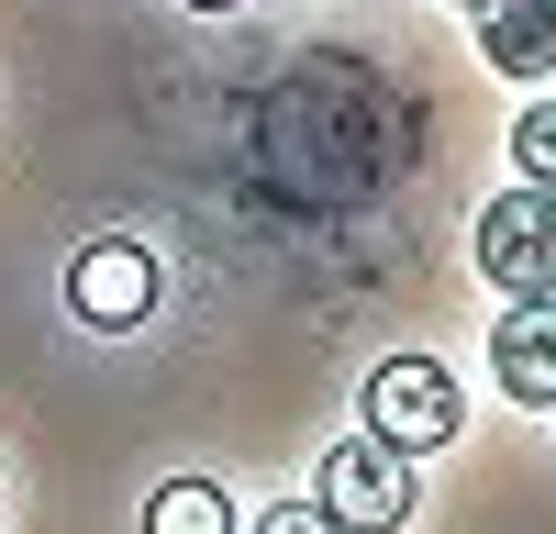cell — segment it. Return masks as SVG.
<instances>
[{
	"label": "cell",
	"instance_id": "obj_8",
	"mask_svg": "<svg viewBox=\"0 0 556 534\" xmlns=\"http://www.w3.org/2000/svg\"><path fill=\"white\" fill-rule=\"evenodd\" d=\"M513 167H523V178H545V190H556V101H534V112L513 123Z\"/></svg>",
	"mask_w": 556,
	"mask_h": 534
},
{
	"label": "cell",
	"instance_id": "obj_7",
	"mask_svg": "<svg viewBox=\"0 0 556 534\" xmlns=\"http://www.w3.org/2000/svg\"><path fill=\"white\" fill-rule=\"evenodd\" d=\"M146 534H245L235 501H223V479H167L146 501Z\"/></svg>",
	"mask_w": 556,
	"mask_h": 534
},
{
	"label": "cell",
	"instance_id": "obj_6",
	"mask_svg": "<svg viewBox=\"0 0 556 534\" xmlns=\"http://www.w3.org/2000/svg\"><path fill=\"white\" fill-rule=\"evenodd\" d=\"M479 56L501 78H556V0H490L479 12Z\"/></svg>",
	"mask_w": 556,
	"mask_h": 534
},
{
	"label": "cell",
	"instance_id": "obj_2",
	"mask_svg": "<svg viewBox=\"0 0 556 534\" xmlns=\"http://www.w3.org/2000/svg\"><path fill=\"white\" fill-rule=\"evenodd\" d=\"M412 501H424V479H412V457L390 434H345L323 445V512H334L345 534H401Z\"/></svg>",
	"mask_w": 556,
	"mask_h": 534
},
{
	"label": "cell",
	"instance_id": "obj_1",
	"mask_svg": "<svg viewBox=\"0 0 556 534\" xmlns=\"http://www.w3.org/2000/svg\"><path fill=\"white\" fill-rule=\"evenodd\" d=\"M479 279L501 301H556V190L523 178L479 212Z\"/></svg>",
	"mask_w": 556,
	"mask_h": 534
},
{
	"label": "cell",
	"instance_id": "obj_10",
	"mask_svg": "<svg viewBox=\"0 0 556 534\" xmlns=\"http://www.w3.org/2000/svg\"><path fill=\"white\" fill-rule=\"evenodd\" d=\"M190 12H245V0H190Z\"/></svg>",
	"mask_w": 556,
	"mask_h": 534
},
{
	"label": "cell",
	"instance_id": "obj_3",
	"mask_svg": "<svg viewBox=\"0 0 556 534\" xmlns=\"http://www.w3.org/2000/svg\"><path fill=\"white\" fill-rule=\"evenodd\" d=\"M456 423H468V400H456V379L434 368V356H390V368H367V434H390L401 457L456 445Z\"/></svg>",
	"mask_w": 556,
	"mask_h": 534
},
{
	"label": "cell",
	"instance_id": "obj_9",
	"mask_svg": "<svg viewBox=\"0 0 556 534\" xmlns=\"http://www.w3.org/2000/svg\"><path fill=\"white\" fill-rule=\"evenodd\" d=\"M256 534H345V523H334V512H323V501H278V512H267Z\"/></svg>",
	"mask_w": 556,
	"mask_h": 534
},
{
	"label": "cell",
	"instance_id": "obj_4",
	"mask_svg": "<svg viewBox=\"0 0 556 534\" xmlns=\"http://www.w3.org/2000/svg\"><path fill=\"white\" fill-rule=\"evenodd\" d=\"M156 290H167V279H156V256L134 245V234L78 245V256H67V312H78L89 334H134V323L156 312Z\"/></svg>",
	"mask_w": 556,
	"mask_h": 534
},
{
	"label": "cell",
	"instance_id": "obj_5",
	"mask_svg": "<svg viewBox=\"0 0 556 534\" xmlns=\"http://www.w3.org/2000/svg\"><path fill=\"white\" fill-rule=\"evenodd\" d=\"M490 379H501V400H523V412H556V301H501Z\"/></svg>",
	"mask_w": 556,
	"mask_h": 534
},
{
	"label": "cell",
	"instance_id": "obj_11",
	"mask_svg": "<svg viewBox=\"0 0 556 534\" xmlns=\"http://www.w3.org/2000/svg\"><path fill=\"white\" fill-rule=\"evenodd\" d=\"M456 12H490V0H456Z\"/></svg>",
	"mask_w": 556,
	"mask_h": 534
}]
</instances>
